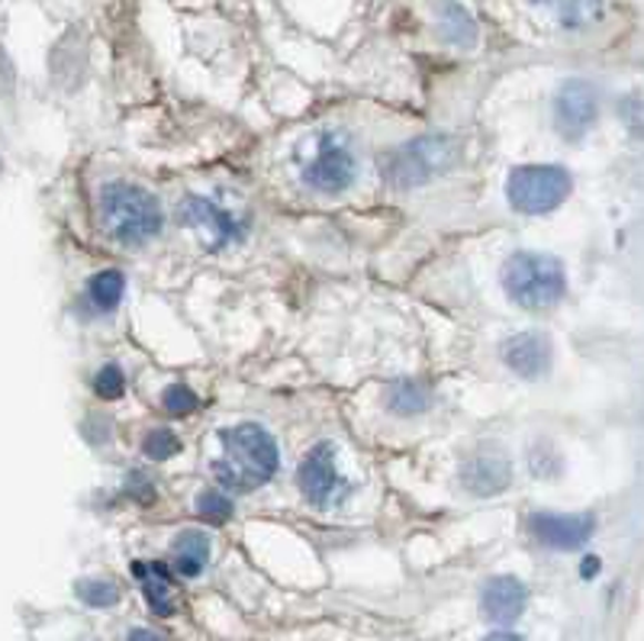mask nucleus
Returning <instances> with one entry per match:
<instances>
[{
	"label": "nucleus",
	"instance_id": "obj_1",
	"mask_svg": "<svg viewBox=\"0 0 644 641\" xmlns=\"http://www.w3.org/2000/svg\"><path fill=\"white\" fill-rule=\"evenodd\" d=\"M278 442L255 423L222 432V458L214 464L216 477L232 490H255L278 474Z\"/></svg>",
	"mask_w": 644,
	"mask_h": 641
},
{
	"label": "nucleus",
	"instance_id": "obj_2",
	"mask_svg": "<svg viewBox=\"0 0 644 641\" xmlns=\"http://www.w3.org/2000/svg\"><path fill=\"white\" fill-rule=\"evenodd\" d=\"M101 219L104 229L120 246H145L162 232V207L158 200L126 180H113L101 190Z\"/></svg>",
	"mask_w": 644,
	"mask_h": 641
},
{
	"label": "nucleus",
	"instance_id": "obj_3",
	"mask_svg": "<svg viewBox=\"0 0 644 641\" xmlns=\"http://www.w3.org/2000/svg\"><path fill=\"white\" fill-rule=\"evenodd\" d=\"M502 287L519 307L544 310L564 297L568 278H564V265L558 258L541 255V251H519L502 268Z\"/></svg>",
	"mask_w": 644,
	"mask_h": 641
},
{
	"label": "nucleus",
	"instance_id": "obj_4",
	"mask_svg": "<svg viewBox=\"0 0 644 641\" xmlns=\"http://www.w3.org/2000/svg\"><path fill=\"white\" fill-rule=\"evenodd\" d=\"M571 175L561 165H526L506 180V197L519 214H551L571 197Z\"/></svg>",
	"mask_w": 644,
	"mask_h": 641
},
{
	"label": "nucleus",
	"instance_id": "obj_5",
	"mask_svg": "<svg viewBox=\"0 0 644 641\" xmlns=\"http://www.w3.org/2000/svg\"><path fill=\"white\" fill-rule=\"evenodd\" d=\"M451 165H455V143L448 136H423L396 148L387 165V178L399 187H416L435 175H445Z\"/></svg>",
	"mask_w": 644,
	"mask_h": 641
},
{
	"label": "nucleus",
	"instance_id": "obj_6",
	"mask_svg": "<svg viewBox=\"0 0 644 641\" xmlns=\"http://www.w3.org/2000/svg\"><path fill=\"white\" fill-rule=\"evenodd\" d=\"M355 180V155L339 136L325 133L316 136V145L310 148V158L303 162V184L322 190V194H339Z\"/></svg>",
	"mask_w": 644,
	"mask_h": 641
},
{
	"label": "nucleus",
	"instance_id": "obj_7",
	"mask_svg": "<svg viewBox=\"0 0 644 641\" xmlns=\"http://www.w3.org/2000/svg\"><path fill=\"white\" fill-rule=\"evenodd\" d=\"M596 91L586 84V81H568L561 91H558V101H554V120H558V130L568 136V139H583L593 123H596Z\"/></svg>",
	"mask_w": 644,
	"mask_h": 641
},
{
	"label": "nucleus",
	"instance_id": "obj_8",
	"mask_svg": "<svg viewBox=\"0 0 644 641\" xmlns=\"http://www.w3.org/2000/svg\"><path fill=\"white\" fill-rule=\"evenodd\" d=\"M300 490L303 497L310 499L313 506H329L332 499L339 497V474H335V455H332V445L322 442L316 445L303 464H300Z\"/></svg>",
	"mask_w": 644,
	"mask_h": 641
},
{
	"label": "nucleus",
	"instance_id": "obj_9",
	"mask_svg": "<svg viewBox=\"0 0 644 641\" xmlns=\"http://www.w3.org/2000/svg\"><path fill=\"white\" fill-rule=\"evenodd\" d=\"M596 529L593 516H561V513H538L532 516V535L541 545L558 548V551H571L590 541V535Z\"/></svg>",
	"mask_w": 644,
	"mask_h": 641
},
{
	"label": "nucleus",
	"instance_id": "obj_10",
	"mask_svg": "<svg viewBox=\"0 0 644 641\" xmlns=\"http://www.w3.org/2000/svg\"><path fill=\"white\" fill-rule=\"evenodd\" d=\"M178 214L180 223H187L190 229L207 232V246L210 249H219V246H226V242H232V239L242 236L239 223L226 214L222 207H216V204L204 200V197H190L187 204H180Z\"/></svg>",
	"mask_w": 644,
	"mask_h": 641
},
{
	"label": "nucleus",
	"instance_id": "obj_11",
	"mask_svg": "<svg viewBox=\"0 0 644 641\" xmlns=\"http://www.w3.org/2000/svg\"><path fill=\"white\" fill-rule=\"evenodd\" d=\"M502 361L509 364V371H516L519 378L536 381L548 368H551V342L538 332H519L512 339H506L502 345Z\"/></svg>",
	"mask_w": 644,
	"mask_h": 641
},
{
	"label": "nucleus",
	"instance_id": "obj_12",
	"mask_svg": "<svg viewBox=\"0 0 644 641\" xmlns=\"http://www.w3.org/2000/svg\"><path fill=\"white\" fill-rule=\"evenodd\" d=\"M529 603V590L522 580L516 577H494L487 580L484 593H480V606H484V616L490 622H500V626H509L522 616V609Z\"/></svg>",
	"mask_w": 644,
	"mask_h": 641
},
{
	"label": "nucleus",
	"instance_id": "obj_13",
	"mask_svg": "<svg viewBox=\"0 0 644 641\" xmlns=\"http://www.w3.org/2000/svg\"><path fill=\"white\" fill-rule=\"evenodd\" d=\"M461 480L470 494L477 497H494L502 494L512 480V467L500 455H474L470 462L461 467Z\"/></svg>",
	"mask_w": 644,
	"mask_h": 641
},
{
	"label": "nucleus",
	"instance_id": "obj_14",
	"mask_svg": "<svg viewBox=\"0 0 644 641\" xmlns=\"http://www.w3.org/2000/svg\"><path fill=\"white\" fill-rule=\"evenodd\" d=\"M133 573L143 580L145 600L152 606V612L172 616L175 612V597H172V577H168L165 565H133Z\"/></svg>",
	"mask_w": 644,
	"mask_h": 641
},
{
	"label": "nucleus",
	"instance_id": "obj_15",
	"mask_svg": "<svg viewBox=\"0 0 644 641\" xmlns=\"http://www.w3.org/2000/svg\"><path fill=\"white\" fill-rule=\"evenodd\" d=\"M172 558L180 577H197L210 561V538L204 533H180L172 545Z\"/></svg>",
	"mask_w": 644,
	"mask_h": 641
},
{
	"label": "nucleus",
	"instance_id": "obj_16",
	"mask_svg": "<svg viewBox=\"0 0 644 641\" xmlns=\"http://www.w3.org/2000/svg\"><path fill=\"white\" fill-rule=\"evenodd\" d=\"M538 7H544L561 27L580 30L590 27L593 20H600L603 13V0H536Z\"/></svg>",
	"mask_w": 644,
	"mask_h": 641
},
{
	"label": "nucleus",
	"instance_id": "obj_17",
	"mask_svg": "<svg viewBox=\"0 0 644 641\" xmlns=\"http://www.w3.org/2000/svg\"><path fill=\"white\" fill-rule=\"evenodd\" d=\"M438 27H442V37L448 39V42H455V45H474L477 42V23L470 20V13H467L465 7L455 3V0H445L438 7Z\"/></svg>",
	"mask_w": 644,
	"mask_h": 641
},
{
	"label": "nucleus",
	"instance_id": "obj_18",
	"mask_svg": "<svg viewBox=\"0 0 644 641\" xmlns=\"http://www.w3.org/2000/svg\"><path fill=\"white\" fill-rule=\"evenodd\" d=\"M123 290H126V281H123L120 271H101V275H94V281L87 285V300H91L94 310L110 313V310H116V303L123 300Z\"/></svg>",
	"mask_w": 644,
	"mask_h": 641
},
{
	"label": "nucleus",
	"instance_id": "obj_19",
	"mask_svg": "<svg viewBox=\"0 0 644 641\" xmlns=\"http://www.w3.org/2000/svg\"><path fill=\"white\" fill-rule=\"evenodd\" d=\"M429 406V391L426 384H416V381H399L391 391V410L396 413H423Z\"/></svg>",
	"mask_w": 644,
	"mask_h": 641
},
{
	"label": "nucleus",
	"instance_id": "obj_20",
	"mask_svg": "<svg viewBox=\"0 0 644 641\" xmlns=\"http://www.w3.org/2000/svg\"><path fill=\"white\" fill-rule=\"evenodd\" d=\"M77 597L81 603L94 606V609H107V606L120 603V587L113 580H81L77 583Z\"/></svg>",
	"mask_w": 644,
	"mask_h": 641
},
{
	"label": "nucleus",
	"instance_id": "obj_21",
	"mask_svg": "<svg viewBox=\"0 0 644 641\" xmlns=\"http://www.w3.org/2000/svg\"><path fill=\"white\" fill-rule=\"evenodd\" d=\"M180 452V438L172 428H152L143 438V455H148L152 462H168Z\"/></svg>",
	"mask_w": 644,
	"mask_h": 641
},
{
	"label": "nucleus",
	"instance_id": "obj_22",
	"mask_svg": "<svg viewBox=\"0 0 644 641\" xmlns=\"http://www.w3.org/2000/svg\"><path fill=\"white\" fill-rule=\"evenodd\" d=\"M197 513H200V519H207L214 526H222L232 516V499L226 497V494H219V490H204L197 497Z\"/></svg>",
	"mask_w": 644,
	"mask_h": 641
},
{
	"label": "nucleus",
	"instance_id": "obj_23",
	"mask_svg": "<svg viewBox=\"0 0 644 641\" xmlns=\"http://www.w3.org/2000/svg\"><path fill=\"white\" fill-rule=\"evenodd\" d=\"M162 406H165L172 416H187V413H194V410L200 406V400H197V393L190 391V387L172 384V387H165V393H162Z\"/></svg>",
	"mask_w": 644,
	"mask_h": 641
},
{
	"label": "nucleus",
	"instance_id": "obj_24",
	"mask_svg": "<svg viewBox=\"0 0 644 641\" xmlns=\"http://www.w3.org/2000/svg\"><path fill=\"white\" fill-rule=\"evenodd\" d=\"M94 391H97L101 400H116V396H123V391H126L123 371H120L116 364H104V368L97 371V378H94Z\"/></svg>",
	"mask_w": 644,
	"mask_h": 641
},
{
	"label": "nucleus",
	"instance_id": "obj_25",
	"mask_svg": "<svg viewBox=\"0 0 644 641\" xmlns=\"http://www.w3.org/2000/svg\"><path fill=\"white\" fill-rule=\"evenodd\" d=\"M126 641H162L155 632H148V629H136V632H129V639Z\"/></svg>",
	"mask_w": 644,
	"mask_h": 641
},
{
	"label": "nucleus",
	"instance_id": "obj_26",
	"mask_svg": "<svg viewBox=\"0 0 644 641\" xmlns=\"http://www.w3.org/2000/svg\"><path fill=\"white\" fill-rule=\"evenodd\" d=\"M484 641H522L519 635H512V632H494V635H487Z\"/></svg>",
	"mask_w": 644,
	"mask_h": 641
}]
</instances>
